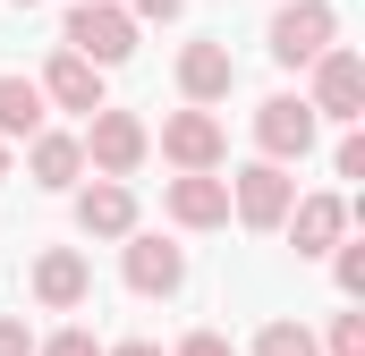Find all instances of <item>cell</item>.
I'll return each instance as SVG.
<instances>
[{
  "label": "cell",
  "instance_id": "22",
  "mask_svg": "<svg viewBox=\"0 0 365 356\" xmlns=\"http://www.w3.org/2000/svg\"><path fill=\"white\" fill-rule=\"evenodd\" d=\"M179 356H238V348H230V331H187Z\"/></svg>",
  "mask_w": 365,
  "mask_h": 356
},
{
  "label": "cell",
  "instance_id": "6",
  "mask_svg": "<svg viewBox=\"0 0 365 356\" xmlns=\"http://www.w3.org/2000/svg\"><path fill=\"white\" fill-rule=\"evenodd\" d=\"M119 271H128L136 297H179V288H187V246H179V238H153V229H128Z\"/></svg>",
  "mask_w": 365,
  "mask_h": 356
},
{
  "label": "cell",
  "instance_id": "13",
  "mask_svg": "<svg viewBox=\"0 0 365 356\" xmlns=\"http://www.w3.org/2000/svg\"><path fill=\"white\" fill-rule=\"evenodd\" d=\"M170 221L179 229H221L230 221V178H170Z\"/></svg>",
  "mask_w": 365,
  "mask_h": 356
},
{
  "label": "cell",
  "instance_id": "19",
  "mask_svg": "<svg viewBox=\"0 0 365 356\" xmlns=\"http://www.w3.org/2000/svg\"><path fill=\"white\" fill-rule=\"evenodd\" d=\"M34 356H102V340H93V331H51Z\"/></svg>",
  "mask_w": 365,
  "mask_h": 356
},
{
  "label": "cell",
  "instance_id": "8",
  "mask_svg": "<svg viewBox=\"0 0 365 356\" xmlns=\"http://www.w3.org/2000/svg\"><path fill=\"white\" fill-rule=\"evenodd\" d=\"M289 204H297V178L280 170V162H247V170L230 178V212H238L247 229H280Z\"/></svg>",
  "mask_w": 365,
  "mask_h": 356
},
{
  "label": "cell",
  "instance_id": "14",
  "mask_svg": "<svg viewBox=\"0 0 365 356\" xmlns=\"http://www.w3.org/2000/svg\"><path fill=\"white\" fill-rule=\"evenodd\" d=\"M43 102H60V110H102V68H86L77 51H51V68H43Z\"/></svg>",
  "mask_w": 365,
  "mask_h": 356
},
{
  "label": "cell",
  "instance_id": "10",
  "mask_svg": "<svg viewBox=\"0 0 365 356\" xmlns=\"http://www.w3.org/2000/svg\"><path fill=\"white\" fill-rule=\"evenodd\" d=\"M86 297H93V271H86V255H77V246H43V255H34V305L77 314Z\"/></svg>",
  "mask_w": 365,
  "mask_h": 356
},
{
  "label": "cell",
  "instance_id": "16",
  "mask_svg": "<svg viewBox=\"0 0 365 356\" xmlns=\"http://www.w3.org/2000/svg\"><path fill=\"white\" fill-rule=\"evenodd\" d=\"M9 136H26V145L43 136V85L34 77H0V145Z\"/></svg>",
  "mask_w": 365,
  "mask_h": 356
},
{
  "label": "cell",
  "instance_id": "17",
  "mask_svg": "<svg viewBox=\"0 0 365 356\" xmlns=\"http://www.w3.org/2000/svg\"><path fill=\"white\" fill-rule=\"evenodd\" d=\"M255 356H323V348H314L306 323H264V331H255Z\"/></svg>",
  "mask_w": 365,
  "mask_h": 356
},
{
  "label": "cell",
  "instance_id": "9",
  "mask_svg": "<svg viewBox=\"0 0 365 356\" xmlns=\"http://www.w3.org/2000/svg\"><path fill=\"white\" fill-rule=\"evenodd\" d=\"M230 85H238V60H230V43H221V34H195V43L179 51V93H187V110L221 102Z\"/></svg>",
  "mask_w": 365,
  "mask_h": 356
},
{
  "label": "cell",
  "instance_id": "15",
  "mask_svg": "<svg viewBox=\"0 0 365 356\" xmlns=\"http://www.w3.org/2000/svg\"><path fill=\"white\" fill-rule=\"evenodd\" d=\"M26 170H34V187H77V170H86V153H77V136H60V127H43L34 145H26Z\"/></svg>",
  "mask_w": 365,
  "mask_h": 356
},
{
  "label": "cell",
  "instance_id": "2",
  "mask_svg": "<svg viewBox=\"0 0 365 356\" xmlns=\"http://www.w3.org/2000/svg\"><path fill=\"white\" fill-rule=\"evenodd\" d=\"M77 153H86L102 178H119V187H128V178L145 170V153H153V127H145L136 110H110V102H102V110H93V127L77 136Z\"/></svg>",
  "mask_w": 365,
  "mask_h": 356
},
{
  "label": "cell",
  "instance_id": "21",
  "mask_svg": "<svg viewBox=\"0 0 365 356\" xmlns=\"http://www.w3.org/2000/svg\"><path fill=\"white\" fill-rule=\"evenodd\" d=\"M331 170H340V178H365V136H357V127L340 136V153H331Z\"/></svg>",
  "mask_w": 365,
  "mask_h": 356
},
{
  "label": "cell",
  "instance_id": "27",
  "mask_svg": "<svg viewBox=\"0 0 365 356\" xmlns=\"http://www.w3.org/2000/svg\"><path fill=\"white\" fill-rule=\"evenodd\" d=\"M17 9H34V0H17Z\"/></svg>",
  "mask_w": 365,
  "mask_h": 356
},
{
  "label": "cell",
  "instance_id": "26",
  "mask_svg": "<svg viewBox=\"0 0 365 356\" xmlns=\"http://www.w3.org/2000/svg\"><path fill=\"white\" fill-rule=\"evenodd\" d=\"M0 178H9V145H0Z\"/></svg>",
  "mask_w": 365,
  "mask_h": 356
},
{
  "label": "cell",
  "instance_id": "20",
  "mask_svg": "<svg viewBox=\"0 0 365 356\" xmlns=\"http://www.w3.org/2000/svg\"><path fill=\"white\" fill-rule=\"evenodd\" d=\"M340 297H349V305L365 297V246H340Z\"/></svg>",
  "mask_w": 365,
  "mask_h": 356
},
{
  "label": "cell",
  "instance_id": "7",
  "mask_svg": "<svg viewBox=\"0 0 365 356\" xmlns=\"http://www.w3.org/2000/svg\"><path fill=\"white\" fill-rule=\"evenodd\" d=\"M306 110H314V119H340V127H357V119H365V60H357V51L331 43V51L314 60V93H306Z\"/></svg>",
  "mask_w": 365,
  "mask_h": 356
},
{
  "label": "cell",
  "instance_id": "11",
  "mask_svg": "<svg viewBox=\"0 0 365 356\" xmlns=\"http://www.w3.org/2000/svg\"><path fill=\"white\" fill-rule=\"evenodd\" d=\"M77 229H86V238H128V229H136V187H119V178L77 187Z\"/></svg>",
  "mask_w": 365,
  "mask_h": 356
},
{
  "label": "cell",
  "instance_id": "18",
  "mask_svg": "<svg viewBox=\"0 0 365 356\" xmlns=\"http://www.w3.org/2000/svg\"><path fill=\"white\" fill-rule=\"evenodd\" d=\"M331 356H365V314H331Z\"/></svg>",
  "mask_w": 365,
  "mask_h": 356
},
{
  "label": "cell",
  "instance_id": "25",
  "mask_svg": "<svg viewBox=\"0 0 365 356\" xmlns=\"http://www.w3.org/2000/svg\"><path fill=\"white\" fill-rule=\"evenodd\" d=\"M102 356H162L153 340H119V348H102Z\"/></svg>",
  "mask_w": 365,
  "mask_h": 356
},
{
  "label": "cell",
  "instance_id": "1",
  "mask_svg": "<svg viewBox=\"0 0 365 356\" xmlns=\"http://www.w3.org/2000/svg\"><path fill=\"white\" fill-rule=\"evenodd\" d=\"M60 51H77L86 68H119V60L136 51V17H128L119 0H77L68 26H60Z\"/></svg>",
  "mask_w": 365,
  "mask_h": 356
},
{
  "label": "cell",
  "instance_id": "24",
  "mask_svg": "<svg viewBox=\"0 0 365 356\" xmlns=\"http://www.w3.org/2000/svg\"><path fill=\"white\" fill-rule=\"evenodd\" d=\"M179 9H187V0H128V17H136V26H145V17H162V26H170Z\"/></svg>",
  "mask_w": 365,
  "mask_h": 356
},
{
  "label": "cell",
  "instance_id": "5",
  "mask_svg": "<svg viewBox=\"0 0 365 356\" xmlns=\"http://www.w3.org/2000/svg\"><path fill=\"white\" fill-rule=\"evenodd\" d=\"M221 153H230V136H221L212 110H170V119H162V162L179 178H212Z\"/></svg>",
  "mask_w": 365,
  "mask_h": 356
},
{
  "label": "cell",
  "instance_id": "12",
  "mask_svg": "<svg viewBox=\"0 0 365 356\" xmlns=\"http://www.w3.org/2000/svg\"><path fill=\"white\" fill-rule=\"evenodd\" d=\"M280 229L297 238V255H331V246H340V229H349V204H340V195H297Z\"/></svg>",
  "mask_w": 365,
  "mask_h": 356
},
{
  "label": "cell",
  "instance_id": "3",
  "mask_svg": "<svg viewBox=\"0 0 365 356\" xmlns=\"http://www.w3.org/2000/svg\"><path fill=\"white\" fill-rule=\"evenodd\" d=\"M331 43H340V17L323 0H280V17H272V60L280 68H314Z\"/></svg>",
  "mask_w": 365,
  "mask_h": 356
},
{
  "label": "cell",
  "instance_id": "4",
  "mask_svg": "<svg viewBox=\"0 0 365 356\" xmlns=\"http://www.w3.org/2000/svg\"><path fill=\"white\" fill-rule=\"evenodd\" d=\"M314 127L323 119L306 110V93H264L255 102V145H264V162H280V170L314 153Z\"/></svg>",
  "mask_w": 365,
  "mask_h": 356
},
{
  "label": "cell",
  "instance_id": "23",
  "mask_svg": "<svg viewBox=\"0 0 365 356\" xmlns=\"http://www.w3.org/2000/svg\"><path fill=\"white\" fill-rule=\"evenodd\" d=\"M0 356H34V331H26L17 314H0Z\"/></svg>",
  "mask_w": 365,
  "mask_h": 356
}]
</instances>
